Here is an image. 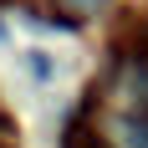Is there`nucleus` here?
I'll list each match as a JSON object with an SVG mask.
<instances>
[{"mask_svg":"<svg viewBox=\"0 0 148 148\" xmlns=\"http://www.w3.org/2000/svg\"><path fill=\"white\" fill-rule=\"evenodd\" d=\"M118 138H123V148H148V118H123Z\"/></svg>","mask_w":148,"mask_h":148,"instance_id":"obj_1","label":"nucleus"},{"mask_svg":"<svg viewBox=\"0 0 148 148\" xmlns=\"http://www.w3.org/2000/svg\"><path fill=\"white\" fill-rule=\"evenodd\" d=\"M26 72L36 77V82H51V77H56V61H51V51H26Z\"/></svg>","mask_w":148,"mask_h":148,"instance_id":"obj_2","label":"nucleus"},{"mask_svg":"<svg viewBox=\"0 0 148 148\" xmlns=\"http://www.w3.org/2000/svg\"><path fill=\"white\" fill-rule=\"evenodd\" d=\"M61 148H107V143L92 133V128H72V133L61 138Z\"/></svg>","mask_w":148,"mask_h":148,"instance_id":"obj_3","label":"nucleus"},{"mask_svg":"<svg viewBox=\"0 0 148 148\" xmlns=\"http://www.w3.org/2000/svg\"><path fill=\"white\" fill-rule=\"evenodd\" d=\"M5 133H10V123H5V118H0V138H5Z\"/></svg>","mask_w":148,"mask_h":148,"instance_id":"obj_4","label":"nucleus"},{"mask_svg":"<svg viewBox=\"0 0 148 148\" xmlns=\"http://www.w3.org/2000/svg\"><path fill=\"white\" fill-rule=\"evenodd\" d=\"M72 5H97V0H72Z\"/></svg>","mask_w":148,"mask_h":148,"instance_id":"obj_5","label":"nucleus"}]
</instances>
